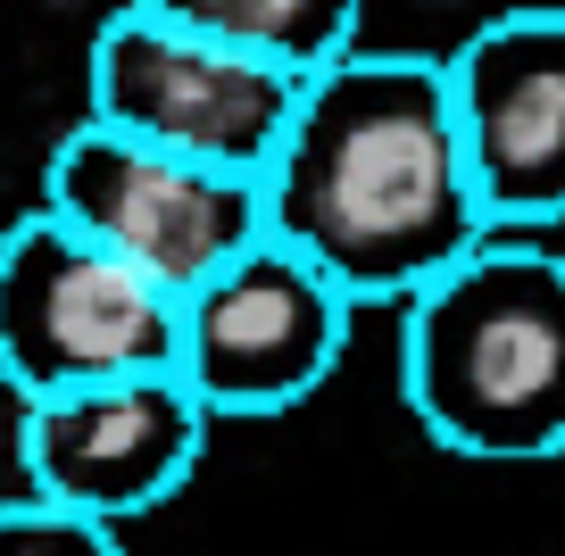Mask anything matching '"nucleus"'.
<instances>
[{"mask_svg": "<svg viewBox=\"0 0 565 556\" xmlns=\"http://www.w3.org/2000/svg\"><path fill=\"white\" fill-rule=\"evenodd\" d=\"M0 556H117V532L42 490H18L0 499Z\"/></svg>", "mask_w": 565, "mask_h": 556, "instance_id": "obj_10", "label": "nucleus"}, {"mask_svg": "<svg viewBox=\"0 0 565 556\" xmlns=\"http://www.w3.org/2000/svg\"><path fill=\"white\" fill-rule=\"evenodd\" d=\"M141 365H175V291L34 200L0 233V383L42 399Z\"/></svg>", "mask_w": 565, "mask_h": 556, "instance_id": "obj_5", "label": "nucleus"}, {"mask_svg": "<svg viewBox=\"0 0 565 556\" xmlns=\"http://www.w3.org/2000/svg\"><path fill=\"white\" fill-rule=\"evenodd\" d=\"M399 399L482 466L565 457V249L482 233L399 299Z\"/></svg>", "mask_w": 565, "mask_h": 556, "instance_id": "obj_2", "label": "nucleus"}, {"mask_svg": "<svg viewBox=\"0 0 565 556\" xmlns=\"http://www.w3.org/2000/svg\"><path fill=\"white\" fill-rule=\"evenodd\" d=\"M300 84V67L175 25L159 9H134V0L108 9L84 51V117L233 174H266Z\"/></svg>", "mask_w": 565, "mask_h": 556, "instance_id": "obj_4", "label": "nucleus"}, {"mask_svg": "<svg viewBox=\"0 0 565 556\" xmlns=\"http://www.w3.org/2000/svg\"><path fill=\"white\" fill-rule=\"evenodd\" d=\"M491 233L565 225V9H499L441 58Z\"/></svg>", "mask_w": 565, "mask_h": 556, "instance_id": "obj_8", "label": "nucleus"}, {"mask_svg": "<svg viewBox=\"0 0 565 556\" xmlns=\"http://www.w3.org/2000/svg\"><path fill=\"white\" fill-rule=\"evenodd\" d=\"M42 209H58L75 233L117 249L167 291H192L209 266H225L242 242L266 233L258 174L209 167V158L134 141L117 125L84 117L42 167Z\"/></svg>", "mask_w": 565, "mask_h": 556, "instance_id": "obj_6", "label": "nucleus"}, {"mask_svg": "<svg viewBox=\"0 0 565 556\" xmlns=\"http://www.w3.org/2000/svg\"><path fill=\"white\" fill-rule=\"evenodd\" d=\"M258 200L266 233L324 266L358 308H399L491 233L433 51L350 42L308 67Z\"/></svg>", "mask_w": 565, "mask_h": 556, "instance_id": "obj_1", "label": "nucleus"}, {"mask_svg": "<svg viewBox=\"0 0 565 556\" xmlns=\"http://www.w3.org/2000/svg\"><path fill=\"white\" fill-rule=\"evenodd\" d=\"M134 9H159L175 25H200L216 42H242V51L282 58V67L308 75L358 42V9L366 0H134Z\"/></svg>", "mask_w": 565, "mask_h": 556, "instance_id": "obj_9", "label": "nucleus"}, {"mask_svg": "<svg viewBox=\"0 0 565 556\" xmlns=\"http://www.w3.org/2000/svg\"><path fill=\"white\" fill-rule=\"evenodd\" d=\"M358 299L291 242L258 233L175 291V374L209 424H266L308 407L350 349Z\"/></svg>", "mask_w": 565, "mask_h": 556, "instance_id": "obj_3", "label": "nucleus"}, {"mask_svg": "<svg viewBox=\"0 0 565 556\" xmlns=\"http://www.w3.org/2000/svg\"><path fill=\"white\" fill-rule=\"evenodd\" d=\"M209 449V407L183 391L175 365H141L108 383H67L18 399V466L25 490L125 532L134 515L167 506Z\"/></svg>", "mask_w": 565, "mask_h": 556, "instance_id": "obj_7", "label": "nucleus"}]
</instances>
